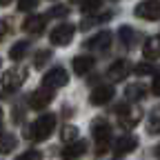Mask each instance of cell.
Segmentation results:
<instances>
[{"label": "cell", "mask_w": 160, "mask_h": 160, "mask_svg": "<svg viewBox=\"0 0 160 160\" xmlns=\"http://www.w3.org/2000/svg\"><path fill=\"white\" fill-rule=\"evenodd\" d=\"M0 120H2V109H0Z\"/></svg>", "instance_id": "obj_33"}, {"label": "cell", "mask_w": 160, "mask_h": 160, "mask_svg": "<svg viewBox=\"0 0 160 160\" xmlns=\"http://www.w3.org/2000/svg\"><path fill=\"white\" fill-rule=\"evenodd\" d=\"M11 2V0H0V5H9Z\"/></svg>", "instance_id": "obj_32"}, {"label": "cell", "mask_w": 160, "mask_h": 160, "mask_svg": "<svg viewBox=\"0 0 160 160\" xmlns=\"http://www.w3.org/2000/svg\"><path fill=\"white\" fill-rule=\"evenodd\" d=\"M87 151V142L85 140H76V142H71L69 147H65V151H62V158L65 160H76V158H80Z\"/></svg>", "instance_id": "obj_13"}, {"label": "cell", "mask_w": 160, "mask_h": 160, "mask_svg": "<svg viewBox=\"0 0 160 160\" xmlns=\"http://www.w3.org/2000/svg\"><path fill=\"white\" fill-rule=\"evenodd\" d=\"M53 127H56V116L53 113H45L40 116L36 122H31L27 129H25V136L33 142H40V140H45L53 133Z\"/></svg>", "instance_id": "obj_1"}, {"label": "cell", "mask_w": 160, "mask_h": 160, "mask_svg": "<svg viewBox=\"0 0 160 160\" xmlns=\"http://www.w3.org/2000/svg\"><path fill=\"white\" fill-rule=\"evenodd\" d=\"M118 120H120V127H125V129H131L133 125H138V120H140V111L136 109H129V107H118Z\"/></svg>", "instance_id": "obj_9"}, {"label": "cell", "mask_w": 160, "mask_h": 160, "mask_svg": "<svg viewBox=\"0 0 160 160\" xmlns=\"http://www.w3.org/2000/svg\"><path fill=\"white\" fill-rule=\"evenodd\" d=\"M51 100H53V91H51L49 87H45V89H38V91H33V93L29 96V105H31L33 109H45Z\"/></svg>", "instance_id": "obj_8"}, {"label": "cell", "mask_w": 160, "mask_h": 160, "mask_svg": "<svg viewBox=\"0 0 160 160\" xmlns=\"http://www.w3.org/2000/svg\"><path fill=\"white\" fill-rule=\"evenodd\" d=\"M142 53L147 60H158L160 58V36L147 38V42L142 45Z\"/></svg>", "instance_id": "obj_12"}, {"label": "cell", "mask_w": 160, "mask_h": 160, "mask_svg": "<svg viewBox=\"0 0 160 160\" xmlns=\"http://www.w3.org/2000/svg\"><path fill=\"white\" fill-rule=\"evenodd\" d=\"M7 33H9V20H0V40H5Z\"/></svg>", "instance_id": "obj_27"}, {"label": "cell", "mask_w": 160, "mask_h": 160, "mask_svg": "<svg viewBox=\"0 0 160 160\" xmlns=\"http://www.w3.org/2000/svg\"><path fill=\"white\" fill-rule=\"evenodd\" d=\"M111 98H113V87H109V85H100V87H96V89L91 91L89 102L96 105V107H102V105L109 102Z\"/></svg>", "instance_id": "obj_7"}, {"label": "cell", "mask_w": 160, "mask_h": 160, "mask_svg": "<svg viewBox=\"0 0 160 160\" xmlns=\"http://www.w3.org/2000/svg\"><path fill=\"white\" fill-rule=\"evenodd\" d=\"M38 5V0H18V11H31Z\"/></svg>", "instance_id": "obj_24"}, {"label": "cell", "mask_w": 160, "mask_h": 160, "mask_svg": "<svg viewBox=\"0 0 160 160\" xmlns=\"http://www.w3.org/2000/svg\"><path fill=\"white\" fill-rule=\"evenodd\" d=\"M27 49H29V42H27V40H20V42H16V45L9 49V58H11V60H20V58L27 53Z\"/></svg>", "instance_id": "obj_18"}, {"label": "cell", "mask_w": 160, "mask_h": 160, "mask_svg": "<svg viewBox=\"0 0 160 160\" xmlns=\"http://www.w3.org/2000/svg\"><path fill=\"white\" fill-rule=\"evenodd\" d=\"M109 45H111V33L109 31H100L98 36H93L89 42H87L89 49H100V51L109 49Z\"/></svg>", "instance_id": "obj_14"}, {"label": "cell", "mask_w": 160, "mask_h": 160, "mask_svg": "<svg viewBox=\"0 0 160 160\" xmlns=\"http://www.w3.org/2000/svg\"><path fill=\"white\" fill-rule=\"evenodd\" d=\"M65 13H67L65 7H58V9H51V11H49V16H65Z\"/></svg>", "instance_id": "obj_30"}, {"label": "cell", "mask_w": 160, "mask_h": 160, "mask_svg": "<svg viewBox=\"0 0 160 160\" xmlns=\"http://www.w3.org/2000/svg\"><path fill=\"white\" fill-rule=\"evenodd\" d=\"M73 33H76V27H73V25H67V22L53 27V31H51V36H49V38H51V45H56V47L69 45L71 38H73Z\"/></svg>", "instance_id": "obj_4"}, {"label": "cell", "mask_w": 160, "mask_h": 160, "mask_svg": "<svg viewBox=\"0 0 160 160\" xmlns=\"http://www.w3.org/2000/svg\"><path fill=\"white\" fill-rule=\"evenodd\" d=\"M60 136H62L65 142H71V140L78 138V127H73V125H65L62 131H60Z\"/></svg>", "instance_id": "obj_20"}, {"label": "cell", "mask_w": 160, "mask_h": 160, "mask_svg": "<svg viewBox=\"0 0 160 160\" xmlns=\"http://www.w3.org/2000/svg\"><path fill=\"white\" fill-rule=\"evenodd\" d=\"M100 2H102V0H82L80 9H82L85 13H87V11H89V13H93L96 9H100Z\"/></svg>", "instance_id": "obj_21"}, {"label": "cell", "mask_w": 160, "mask_h": 160, "mask_svg": "<svg viewBox=\"0 0 160 160\" xmlns=\"http://www.w3.org/2000/svg\"><path fill=\"white\" fill-rule=\"evenodd\" d=\"M129 62H127V60H116V62L107 69V76L113 80V82H118V80H125V76L129 73Z\"/></svg>", "instance_id": "obj_11"}, {"label": "cell", "mask_w": 160, "mask_h": 160, "mask_svg": "<svg viewBox=\"0 0 160 160\" xmlns=\"http://www.w3.org/2000/svg\"><path fill=\"white\" fill-rule=\"evenodd\" d=\"M22 29L29 31V33H40L45 29V16H31V18H27Z\"/></svg>", "instance_id": "obj_16"}, {"label": "cell", "mask_w": 160, "mask_h": 160, "mask_svg": "<svg viewBox=\"0 0 160 160\" xmlns=\"http://www.w3.org/2000/svg\"><path fill=\"white\" fill-rule=\"evenodd\" d=\"M13 147H16V136H11V133L0 136V153H11Z\"/></svg>", "instance_id": "obj_19"}, {"label": "cell", "mask_w": 160, "mask_h": 160, "mask_svg": "<svg viewBox=\"0 0 160 160\" xmlns=\"http://www.w3.org/2000/svg\"><path fill=\"white\" fill-rule=\"evenodd\" d=\"M25 69H7L5 71V76H0V85H2V89H7V91H13V89H18L20 85L25 82Z\"/></svg>", "instance_id": "obj_5"}, {"label": "cell", "mask_w": 160, "mask_h": 160, "mask_svg": "<svg viewBox=\"0 0 160 160\" xmlns=\"http://www.w3.org/2000/svg\"><path fill=\"white\" fill-rule=\"evenodd\" d=\"M125 93H127V98H129V100H142V98H145V93H147V89H145V85L133 82V85H129V87L125 89Z\"/></svg>", "instance_id": "obj_17"}, {"label": "cell", "mask_w": 160, "mask_h": 160, "mask_svg": "<svg viewBox=\"0 0 160 160\" xmlns=\"http://www.w3.org/2000/svg\"><path fill=\"white\" fill-rule=\"evenodd\" d=\"M69 82V76L62 67H53L47 71V76L42 78V85L49 87V89H58V87H65Z\"/></svg>", "instance_id": "obj_6"}, {"label": "cell", "mask_w": 160, "mask_h": 160, "mask_svg": "<svg viewBox=\"0 0 160 160\" xmlns=\"http://www.w3.org/2000/svg\"><path fill=\"white\" fill-rule=\"evenodd\" d=\"M136 147H138V138H136V136H122V138L116 140L113 151H116V156H127V153H131Z\"/></svg>", "instance_id": "obj_10"}, {"label": "cell", "mask_w": 160, "mask_h": 160, "mask_svg": "<svg viewBox=\"0 0 160 160\" xmlns=\"http://www.w3.org/2000/svg\"><path fill=\"white\" fill-rule=\"evenodd\" d=\"M133 13L142 20H160V0H142L136 5Z\"/></svg>", "instance_id": "obj_3"}, {"label": "cell", "mask_w": 160, "mask_h": 160, "mask_svg": "<svg viewBox=\"0 0 160 160\" xmlns=\"http://www.w3.org/2000/svg\"><path fill=\"white\" fill-rule=\"evenodd\" d=\"M120 38H122V42L125 45H131L133 42V31H131V27H120Z\"/></svg>", "instance_id": "obj_22"}, {"label": "cell", "mask_w": 160, "mask_h": 160, "mask_svg": "<svg viewBox=\"0 0 160 160\" xmlns=\"http://www.w3.org/2000/svg\"><path fill=\"white\" fill-rule=\"evenodd\" d=\"M153 153H156V156H158V158H160V145H158V147H156V149H153Z\"/></svg>", "instance_id": "obj_31"}, {"label": "cell", "mask_w": 160, "mask_h": 160, "mask_svg": "<svg viewBox=\"0 0 160 160\" xmlns=\"http://www.w3.org/2000/svg\"><path fill=\"white\" fill-rule=\"evenodd\" d=\"M49 60V51H38L36 53V58H33V65H36V69H40V67H45V62Z\"/></svg>", "instance_id": "obj_23"}, {"label": "cell", "mask_w": 160, "mask_h": 160, "mask_svg": "<svg viewBox=\"0 0 160 160\" xmlns=\"http://www.w3.org/2000/svg\"><path fill=\"white\" fill-rule=\"evenodd\" d=\"M149 131H151V133H158V131H160V120H158V118H151V125H149Z\"/></svg>", "instance_id": "obj_29"}, {"label": "cell", "mask_w": 160, "mask_h": 160, "mask_svg": "<svg viewBox=\"0 0 160 160\" xmlns=\"http://www.w3.org/2000/svg\"><path fill=\"white\" fill-rule=\"evenodd\" d=\"M138 76H147V73H151L153 71V67L149 65V62H140V65H136V69H133Z\"/></svg>", "instance_id": "obj_25"}, {"label": "cell", "mask_w": 160, "mask_h": 160, "mask_svg": "<svg viewBox=\"0 0 160 160\" xmlns=\"http://www.w3.org/2000/svg\"><path fill=\"white\" fill-rule=\"evenodd\" d=\"M18 160H42V156H40V151H27V153H22V156H20Z\"/></svg>", "instance_id": "obj_26"}, {"label": "cell", "mask_w": 160, "mask_h": 160, "mask_svg": "<svg viewBox=\"0 0 160 160\" xmlns=\"http://www.w3.org/2000/svg\"><path fill=\"white\" fill-rule=\"evenodd\" d=\"M71 67H73V71H76L78 76H85V73H89V69L93 67V58H89V56H76L73 62H71Z\"/></svg>", "instance_id": "obj_15"}, {"label": "cell", "mask_w": 160, "mask_h": 160, "mask_svg": "<svg viewBox=\"0 0 160 160\" xmlns=\"http://www.w3.org/2000/svg\"><path fill=\"white\" fill-rule=\"evenodd\" d=\"M91 133H93L96 142H98V156H102L105 149H107V145H109V140H111V127H109V122H107V120H102V118L93 120Z\"/></svg>", "instance_id": "obj_2"}, {"label": "cell", "mask_w": 160, "mask_h": 160, "mask_svg": "<svg viewBox=\"0 0 160 160\" xmlns=\"http://www.w3.org/2000/svg\"><path fill=\"white\" fill-rule=\"evenodd\" d=\"M151 93H153V96H160V76L153 78V82H151Z\"/></svg>", "instance_id": "obj_28"}]
</instances>
